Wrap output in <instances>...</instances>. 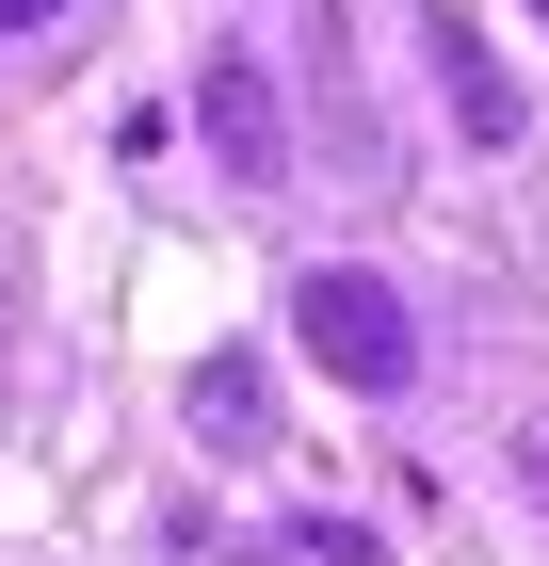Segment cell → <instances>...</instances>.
<instances>
[{"label": "cell", "instance_id": "cell-5", "mask_svg": "<svg viewBox=\"0 0 549 566\" xmlns=\"http://www.w3.org/2000/svg\"><path fill=\"white\" fill-rule=\"evenodd\" d=\"M517 485H534V502H549V421H517Z\"/></svg>", "mask_w": 549, "mask_h": 566}, {"label": "cell", "instance_id": "cell-4", "mask_svg": "<svg viewBox=\"0 0 549 566\" xmlns=\"http://www.w3.org/2000/svg\"><path fill=\"white\" fill-rule=\"evenodd\" d=\"M194 453H226V470L275 453V373H258V356H211V373H194Z\"/></svg>", "mask_w": 549, "mask_h": 566}, {"label": "cell", "instance_id": "cell-3", "mask_svg": "<svg viewBox=\"0 0 549 566\" xmlns=\"http://www.w3.org/2000/svg\"><path fill=\"white\" fill-rule=\"evenodd\" d=\"M421 49H436V97H453L468 146H517V130H534V97H517V65L485 49V17H468V0H421Z\"/></svg>", "mask_w": 549, "mask_h": 566}, {"label": "cell", "instance_id": "cell-6", "mask_svg": "<svg viewBox=\"0 0 549 566\" xmlns=\"http://www.w3.org/2000/svg\"><path fill=\"white\" fill-rule=\"evenodd\" d=\"M17 17H65V0H0V33H17Z\"/></svg>", "mask_w": 549, "mask_h": 566}, {"label": "cell", "instance_id": "cell-1", "mask_svg": "<svg viewBox=\"0 0 549 566\" xmlns=\"http://www.w3.org/2000/svg\"><path fill=\"white\" fill-rule=\"evenodd\" d=\"M292 340L324 356L356 405H404V389H421V307L388 292L372 260H307V275H292Z\"/></svg>", "mask_w": 549, "mask_h": 566}, {"label": "cell", "instance_id": "cell-7", "mask_svg": "<svg viewBox=\"0 0 549 566\" xmlns=\"http://www.w3.org/2000/svg\"><path fill=\"white\" fill-rule=\"evenodd\" d=\"M534 17H549V0H534Z\"/></svg>", "mask_w": 549, "mask_h": 566}, {"label": "cell", "instance_id": "cell-2", "mask_svg": "<svg viewBox=\"0 0 549 566\" xmlns=\"http://www.w3.org/2000/svg\"><path fill=\"white\" fill-rule=\"evenodd\" d=\"M194 130H211V163L243 178V195H275V178H292V97H275V65H258L243 33L194 65Z\"/></svg>", "mask_w": 549, "mask_h": 566}]
</instances>
